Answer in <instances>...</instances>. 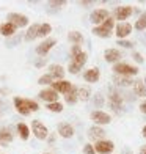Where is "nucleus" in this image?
<instances>
[{
	"mask_svg": "<svg viewBox=\"0 0 146 154\" xmlns=\"http://www.w3.org/2000/svg\"><path fill=\"white\" fill-rule=\"evenodd\" d=\"M87 60H88L87 52H83L80 46H72L71 47V61H69L68 71L71 74H79V71L87 63Z\"/></svg>",
	"mask_w": 146,
	"mask_h": 154,
	"instance_id": "nucleus-1",
	"label": "nucleus"
},
{
	"mask_svg": "<svg viewBox=\"0 0 146 154\" xmlns=\"http://www.w3.org/2000/svg\"><path fill=\"white\" fill-rule=\"evenodd\" d=\"M113 72H115V75L132 77V75H137L138 74V68L129 65V63L118 61V63H115V65H113Z\"/></svg>",
	"mask_w": 146,
	"mask_h": 154,
	"instance_id": "nucleus-2",
	"label": "nucleus"
},
{
	"mask_svg": "<svg viewBox=\"0 0 146 154\" xmlns=\"http://www.w3.org/2000/svg\"><path fill=\"white\" fill-rule=\"evenodd\" d=\"M30 132H33V135L38 140H47L49 137V129L46 128V124H43L39 120H33L32 121V129Z\"/></svg>",
	"mask_w": 146,
	"mask_h": 154,
	"instance_id": "nucleus-3",
	"label": "nucleus"
},
{
	"mask_svg": "<svg viewBox=\"0 0 146 154\" xmlns=\"http://www.w3.org/2000/svg\"><path fill=\"white\" fill-rule=\"evenodd\" d=\"M6 22H10L16 27V29H22V27H27L29 25V17L25 14H20V13H10L6 16Z\"/></svg>",
	"mask_w": 146,
	"mask_h": 154,
	"instance_id": "nucleus-4",
	"label": "nucleus"
},
{
	"mask_svg": "<svg viewBox=\"0 0 146 154\" xmlns=\"http://www.w3.org/2000/svg\"><path fill=\"white\" fill-rule=\"evenodd\" d=\"M13 102H14V109L17 113H20L22 116H29L32 112H30V107H29V99L27 97H19L16 96L14 99H13Z\"/></svg>",
	"mask_w": 146,
	"mask_h": 154,
	"instance_id": "nucleus-5",
	"label": "nucleus"
},
{
	"mask_svg": "<svg viewBox=\"0 0 146 154\" xmlns=\"http://www.w3.org/2000/svg\"><path fill=\"white\" fill-rule=\"evenodd\" d=\"M132 14H134V8L132 6H116L113 10V19L120 20V22H124Z\"/></svg>",
	"mask_w": 146,
	"mask_h": 154,
	"instance_id": "nucleus-6",
	"label": "nucleus"
},
{
	"mask_svg": "<svg viewBox=\"0 0 146 154\" xmlns=\"http://www.w3.org/2000/svg\"><path fill=\"white\" fill-rule=\"evenodd\" d=\"M55 44H57V39H55V38H46L39 46H36L35 51H36V54L39 55V57H46V55L52 51V47Z\"/></svg>",
	"mask_w": 146,
	"mask_h": 154,
	"instance_id": "nucleus-7",
	"label": "nucleus"
},
{
	"mask_svg": "<svg viewBox=\"0 0 146 154\" xmlns=\"http://www.w3.org/2000/svg\"><path fill=\"white\" fill-rule=\"evenodd\" d=\"M91 121H94V126H104V124H108L112 121V118H110L108 113H105L104 110H94L91 112Z\"/></svg>",
	"mask_w": 146,
	"mask_h": 154,
	"instance_id": "nucleus-8",
	"label": "nucleus"
},
{
	"mask_svg": "<svg viewBox=\"0 0 146 154\" xmlns=\"http://www.w3.org/2000/svg\"><path fill=\"white\" fill-rule=\"evenodd\" d=\"M93 148L96 152H99V154H108V152H112L115 149V145L113 142H110V140H99V142H96V145H93Z\"/></svg>",
	"mask_w": 146,
	"mask_h": 154,
	"instance_id": "nucleus-9",
	"label": "nucleus"
},
{
	"mask_svg": "<svg viewBox=\"0 0 146 154\" xmlns=\"http://www.w3.org/2000/svg\"><path fill=\"white\" fill-rule=\"evenodd\" d=\"M38 97L41 101H44L46 104H50V102H57L58 101V93L57 91H53L52 88H44V90H41Z\"/></svg>",
	"mask_w": 146,
	"mask_h": 154,
	"instance_id": "nucleus-10",
	"label": "nucleus"
},
{
	"mask_svg": "<svg viewBox=\"0 0 146 154\" xmlns=\"http://www.w3.org/2000/svg\"><path fill=\"white\" fill-rule=\"evenodd\" d=\"M49 88H52L53 91H57L58 94H60V93H61V94H66L69 90L72 88V83L68 82V80H65V79H63V80H55Z\"/></svg>",
	"mask_w": 146,
	"mask_h": 154,
	"instance_id": "nucleus-11",
	"label": "nucleus"
},
{
	"mask_svg": "<svg viewBox=\"0 0 146 154\" xmlns=\"http://www.w3.org/2000/svg\"><path fill=\"white\" fill-rule=\"evenodd\" d=\"M107 17H108V10H105V8H99V10H96V11L91 13V16H90V20H91L94 25H101Z\"/></svg>",
	"mask_w": 146,
	"mask_h": 154,
	"instance_id": "nucleus-12",
	"label": "nucleus"
},
{
	"mask_svg": "<svg viewBox=\"0 0 146 154\" xmlns=\"http://www.w3.org/2000/svg\"><path fill=\"white\" fill-rule=\"evenodd\" d=\"M115 32H116L118 39H124L126 36H129V35L132 33V24H129V22H120L115 27Z\"/></svg>",
	"mask_w": 146,
	"mask_h": 154,
	"instance_id": "nucleus-13",
	"label": "nucleus"
},
{
	"mask_svg": "<svg viewBox=\"0 0 146 154\" xmlns=\"http://www.w3.org/2000/svg\"><path fill=\"white\" fill-rule=\"evenodd\" d=\"M108 106L115 112H120V109L123 107V96L116 91H112L108 94Z\"/></svg>",
	"mask_w": 146,
	"mask_h": 154,
	"instance_id": "nucleus-14",
	"label": "nucleus"
},
{
	"mask_svg": "<svg viewBox=\"0 0 146 154\" xmlns=\"http://www.w3.org/2000/svg\"><path fill=\"white\" fill-rule=\"evenodd\" d=\"M49 75L52 77L53 80H63L65 77V68L61 65H50L49 66Z\"/></svg>",
	"mask_w": 146,
	"mask_h": 154,
	"instance_id": "nucleus-15",
	"label": "nucleus"
},
{
	"mask_svg": "<svg viewBox=\"0 0 146 154\" xmlns=\"http://www.w3.org/2000/svg\"><path fill=\"white\" fill-rule=\"evenodd\" d=\"M13 138H14V134L11 132L10 128H5V126H2L0 128V145H8L13 142Z\"/></svg>",
	"mask_w": 146,
	"mask_h": 154,
	"instance_id": "nucleus-16",
	"label": "nucleus"
},
{
	"mask_svg": "<svg viewBox=\"0 0 146 154\" xmlns=\"http://www.w3.org/2000/svg\"><path fill=\"white\" fill-rule=\"evenodd\" d=\"M99 77H101V71L97 68H90L83 72V79H85L87 82H90V83H96L97 80H99Z\"/></svg>",
	"mask_w": 146,
	"mask_h": 154,
	"instance_id": "nucleus-17",
	"label": "nucleus"
},
{
	"mask_svg": "<svg viewBox=\"0 0 146 154\" xmlns=\"http://www.w3.org/2000/svg\"><path fill=\"white\" fill-rule=\"evenodd\" d=\"M104 58L108 63H118L121 60V52L118 49H105L104 52Z\"/></svg>",
	"mask_w": 146,
	"mask_h": 154,
	"instance_id": "nucleus-18",
	"label": "nucleus"
},
{
	"mask_svg": "<svg viewBox=\"0 0 146 154\" xmlns=\"http://www.w3.org/2000/svg\"><path fill=\"white\" fill-rule=\"evenodd\" d=\"M88 137L91 140L99 142V140H104V137H105V131H104L101 126H93V128H90V131H88Z\"/></svg>",
	"mask_w": 146,
	"mask_h": 154,
	"instance_id": "nucleus-19",
	"label": "nucleus"
},
{
	"mask_svg": "<svg viewBox=\"0 0 146 154\" xmlns=\"http://www.w3.org/2000/svg\"><path fill=\"white\" fill-rule=\"evenodd\" d=\"M58 134L63 138H71L74 135V128L69 123H60L58 124Z\"/></svg>",
	"mask_w": 146,
	"mask_h": 154,
	"instance_id": "nucleus-20",
	"label": "nucleus"
},
{
	"mask_svg": "<svg viewBox=\"0 0 146 154\" xmlns=\"http://www.w3.org/2000/svg\"><path fill=\"white\" fill-rule=\"evenodd\" d=\"M16 27L10 24V22H3V24H0V35H3V36L6 38H11V36H14L16 35Z\"/></svg>",
	"mask_w": 146,
	"mask_h": 154,
	"instance_id": "nucleus-21",
	"label": "nucleus"
},
{
	"mask_svg": "<svg viewBox=\"0 0 146 154\" xmlns=\"http://www.w3.org/2000/svg\"><path fill=\"white\" fill-rule=\"evenodd\" d=\"M38 29H39V24H32L29 27V30L25 32V41H35L38 38Z\"/></svg>",
	"mask_w": 146,
	"mask_h": 154,
	"instance_id": "nucleus-22",
	"label": "nucleus"
},
{
	"mask_svg": "<svg viewBox=\"0 0 146 154\" xmlns=\"http://www.w3.org/2000/svg\"><path fill=\"white\" fill-rule=\"evenodd\" d=\"M16 129H17V134H19L20 138H22V140H29V137H30L32 132H30V128H29L25 123H17Z\"/></svg>",
	"mask_w": 146,
	"mask_h": 154,
	"instance_id": "nucleus-23",
	"label": "nucleus"
},
{
	"mask_svg": "<svg viewBox=\"0 0 146 154\" xmlns=\"http://www.w3.org/2000/svg\"><path fill=\"white\" fill-rule=\"evenodd\" d=\"M65 101H66V104H71V106L79 101V97H77V87H75V85H72V88L65 94Z\"/></svg>",
	"mask_w": 146,
	"mask_h": 154,
	"instance_id": "nucleus-24",
	"label": "nucleus"
},
{
	"mask_svg": "<svg viewBox=\"0 0 146 154\" xmlns=\"http://www.w3.org/2000/svg\"><path fill=\"white\" fill-rule=\"evenodd\" d=\"M113 82L116 83L118 87H130V85H134V80H132L130 77H124V75H115Z\"/></svg>",
	"mask_w": 146,
	"mask_h": 154,
	"instance_id": "nucleus-25",
	"label": "nucleus"
},
{
	"mask_svg": "<svg viewBox=\"0 0 146 154\" xmlns=\"http://www.w3.org/2000/svg\"><path fill=\"white\" fill-rule=\"evenodd\" d=\"M134 94L138 97H146V88L143 85V80H135L134 82Z\"/></svg>",
	"mask_w": 146,
	"mask_h": 154,
	"instance_id": "nucleus-26",
	"label": "nucleus"
},
{
	"mask_svg": "<svg viewBox=\"0 0 146 154\" xmlns=\"http://www.w3.org/2000/svg\"><path fill=\"white\" fill-rule=\"evenodd\" d=\"M68 39L71 41L74 46H80V44L83 43V35H82L80 32H75V30H74V32H69Z\"/></svg>",
	"mask_w": 146,
	"mask_h": 154,
	"instance_id": "nucleus-27",
	"label": "nucleus"
},
{
	"mask_svg": "<svg viewBox=\"0 0 146 154\" xmlns=\"http://www.w3.org/2000/svg\"><path fill=\"white\" fill-rule=\"evenodd\" d=\"M50 33H52V25H50V24H47V22L39 24V29H38V38H46V36H49Z\"/></svg>",
	"mask_w": 146,
	"mask_h": 154,
	"instance_id": "nucleus-28",
	"label": "nucleus"
},
{
	"mask_svg": "<svg viewBox=\"0 0 146 154\" xmlns=\"http://www.w3.org/2000/svg\"><path fill=\"white\" fill-rule=\"evenodd\" d=\"M93 35L94 36H99V38H108L110 35H112V32L104 29V27H101V25H96L93 29Z\"/></svg>",
	"mask_w": 146,
	"mask_h": 154,
	"instance_id": "nucleus-29",
	"label": "nucleus"
},
{
	"mask_svg": "<svg viewBox=\"0 0 146 154\" xmlns=\"http://www.w3.org/2000/svg\"><path fill=\"white\" fill-rule=\"evenodd\" d=\"M90 96H91V90H90L88 87H80L77 88V97L82 101H88Z\"/></svg>",
	"mask_w": 146,
	"mask_h": 154,
	"instance_id": "nucleus-30",
	"label": "nucleus"
},
{
	"mask_svg": "<svg viewBox=\"0 0 146 154\" xmlns=\"http://www.w3.org/2000/svg\"><path fill=\"white\" fill-rule=\"evenodd\" d=\"M135 30L138 32H141V30H146V13H141L140 17L137 19V22H135Z\"/></svg>",
	"mask_w": 146,
	"mask_h": 154,
	"instance_id": "nucleus-31",
	"label": "nucleus"
},
{
	"mask_svg": "<svg viewBox=\"0 0 146 154\" xmlns=\"http://www.w3.org/2000/svg\"><path fill=\"white\" fill-rule=\"evenodd\" d=\"M46 107H47V110L53 112V113H60V112H63V104H61L60 101H57V102H50V104H46Z\"/></svg>",
	"mask_w": 146,
	"mask_h": 154,
	"instance_id": "nucleus-32",
	"label": "nucleus"
},
{
	"mask_svg": "<svg viewBox=\"0 0 146 154\" xmlns=\"http://www.w3.org/2000/svg\"><path fill=\"white\" fill-rule=\"evenodd\" d=\"M53 82H55V80H53L49 74H43V75H41L39 79H38V83H39V85H49V87H50Z\"/></svg>",
	"mask_w": 146,
	"mask_h": 154,
	"instance_id": "nucleus-33",
	"label": "nucleus"
},
{
	"mask_svg": "<svg viewBox=\"0 0 146 154\" xmlns=\"http://www.w3.org/2000/svg\"><path fill=\"white\" fill-rule=\"evenodd\" d=\"M101 27H104V29H107V30L112 32V29L115 27V19L108 16V17H107V19H105V20H104V22L101 24Z\"/></svg>",
	"mask_w": 146,
	"mask_h": 154,
	"instance_id": "nucleus-34",
	"label": "nucleus"
},
{
	"mask_svg": "<svg viewBox=\"0 0 146 154\" xmlns=\"http://www.w3.org/2000/svg\"><path fill=\"white\" fill-rule=\"evenodd\" d=\"M116 44H118V46H123V47H127V49H132V47L135 46V44L132 43V41H129V39H118Z\"/></svg>",
	"mask_w": 146,
	"mask_h": 154,
	"instance_id": "nucleus-35",
	"label": "nucleus"
},
{
	"mask_svg": "<svg viewBox=\"0 0 146 154\" xmlns=\"http://www.w3.org/2000/svg\"><path fill=\"white\" fill-rule=\"evenodd\" d=\"M93 104H94V107L101 109V107H102V104H104V96L97 93V94H96V97L93 99Z\"/></svg>",
	"mask_w": 146,
	"mask_h": 154,
	"instance_id": "nucleus-36",
	"label": "nucleus"
},
{
	"mask_svg": "<svg viewBox=\"0 0 146 154\" xmlns=\"http://www.w3.org/2000/svg\"><path fill=\"white\" fill-rule=\"evenodd\" d=\"M83 154H96V151H94V148H93V145L87 143L85 146H83Z\"/></svg>",
	"mask_w": 146,
	"mask_h": 154,
	"instance_id": "nucleus-37",
	"label": "nucleus"
},
{
	"mask_svg": "<svg viewBox=\"0 0 146 154\" xmlns=\"http://www.w3.org/2000/svg\"><path fill=\"white\" fill-rule=\"evenodd\" d=\"M19 41H20V36H14V38L11 36V39H8V41H6V46H8V47H13L14 44H17Z\"/></svg>",
	"mask_w": 146,
	"mask_h": 154,
	"instance_id": "nucleus-38",
	"label": "nucleus"
},
{
	"mask_svg": "<svg viewBox=\"0 0 146 154\" xmlns=\"http://www.w3.org/2000/svg\"><path fill=\"white\" fill-rule=\"evenodd\" d=\"M66 2H63V0H58V2H50L49 3V6H52V8H60V6H65Z\"/></svg>",
	"mask_w": 146,
	"mask_h": 154,
	"instance_id": "nucleus-39",
	"label": "nucleus"
},
{
	"mask_svg": "<svg viewBox=\"0 0 146 154\" xmlns=\"http://www.w3.org/2000/svg\"><path fill=\"white\" fill-rule=\"evenodd\" d=\"M134 60H135L137 63H143V61H144L143 55H141V54H138V52H134Z\"/></svg>",
	"mask_w": 146,
	"mask_h": 154,
	"instance_id": "nucleus-40",
	"label": "nucleus"
},
{
	"mask_svg": "<svg viewBox=\"0 0 146 154\" xmlns=\"http://www.w3.org/2000/svg\"><path fill=\"white\" fill-rule=\"evenodd\" d=\"M46 63H47L46 58H41V60H36V61H35V66H36V68H43Z\"/></svg>",
	"mask_w": 146,
	"mask_h": 154,
	"instance_id": "nucleus-41",
	"label": "nucleus"
},
{
	"mask_svg": "<svg viewBox=\"0 0 146 154\" xmlns=\"http://www.w3.org/2000/svg\"><path fill=\"white\" fill-rule=\"evenodd\" d=\"M140 112H141V113H144L146 115V99L140 104Z\"/></svg>",
	"mask_w": 146,
	"mask_h": 154,
	"instance_id": "nucleus-42",
	"label": "nucleus"
},
{
	"mask_svg": "<svg viewBox=\"0 0 146 154\" xmlns=\"http://www.w3.org/2000/svg\"><path fill=\"white\" fill-rule=\"evenodd\" d=\"M80 5H82V6H91L93 2H80Z\"/></svg>",
	"mask_w": 146,
	"mask_h": 154,
	"instance_id": "nucleus-43",
	"label": "nucleus"
},
{
	"mask_svg": "<svg viewBox=\"0 0 146 154\" xmlns=\"http://www.w3.org/2000/svg\"><path fill=\"white\" fill-rule=\"evenodd\" d=\"M140 154H146V145L140 146Z\"/></svg>",
	"mask_w": 146,
	"mask_h": 154,
	"instance_id": "nucleus-44",
	"label": "nucleus"
},
{
	"mask_svg": "<svg viewBox=\"0 0 146 154\" xmlns=\"http://www.w3.org/2000/svg\"><path fill=\"white\" fill-rule=\"evenodd\" d=\"M141 135H143V137L146 138V126H144V128L141 129Z\"/></svg>",
	"mask_w": 146,
	"mask_h": 154,
	"instance_id": "nucleus-45",
	"label": "nucleus"
},
{
	"mask_svg": "<svg viewBox=\"0 0 146 154\" xmlns=\"http://www.w3.org/2000/svg\"><path fill=\"white\" fill-rule=\"evenodd\" d=\"M143 85H144V88H146V75H144V79H143Z\"/></svg>",
	"mask_w": 146,
	"mask_h": 154,
	"instance_id": "nucleus-46",
	"label": "nucleus"
},
{
	"mask_svg": "<svg viewBox=\"0 0 146 154\" xmlns=\"http://www.w3.org/2000/svg\"><path fill=\"white\" fill-rule=\"evenodd\" d=\"M127 154H132V152H127Z\"/></svg>",
	"mask_w": 146,
	"mask_h": 154,
	"instance_id": "nucleus-47",
	"label": "nucleus"
},
{
	"mask_svg": "<svg viewBox=\"0 0 146 154\" xmlns=\"http://www.w3.org/2000/svg\"><path fill=\"white\" fill-rule=\"evenodd\" d=\"M46 154H47V152H46Z\"/></svg>",
	"mask_w": 146,
	"mask_h": 154,
	"instance_id": "nucleus-48",
	"label": "nucleus"
}]
</instances>
